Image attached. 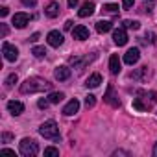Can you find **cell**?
Masks as SVG:
<instances>
[{
  "label": "cell",
  "instance_id": "6da1fadb",
  "mask_svg": "<svg viewBox=\"0 0 157 157\" xmlns=\"http://www.w3.org/2000/svg\"><path fill=\"white\" fill-rule=\"evenodd\" d=\"M52 83L43 80V78H28L24 83H21V93L22 94H33V93H43V91H50Z\"/></svg>",
  "mask_w": 157,
  "mask_h": 157
},
{
  "label": "cell",
  "instance_id": "7a4b0ae2",
  "mask_svg": "<svg viewBox=\"0 0 157 157\" xmlns=\"http://www.w3.org/2000/svg\"><path fill=\"white\" fill-rule=\"evenodd\" d=\"M19 151H21V155H24V157H35V155L39 153V144H37L33 139L24 137V139L19 142Z\"/></svg>",
  "mask_w": 157,
  "mask_h": 157
},
{
  "label": "cell",
  "instance_id": "3957f363",
  "mask_svg": "<svg viewBox=\"0 0 157 157\" xmlns=\"http://www.w3.org/2000/svg\"><path fill=\"white\" fill-rule=\"evenodd\" d=\"M39 133H41L44 139H50V140H56V142L59 140V128H57V124H56L54 120H48V122L41 124Z\"/></svg>",
  "mask_w": 157,
  "mask_h": 157
},
{
  "label": "cell",
  "instance_id": "277c9868",
  "mask_svg": "<svg viewBox=\"0 0 157 157\" xmlns=\"http://www.w3.org/2000/svg\"><path fill=\"white\" fill-rule=\"evenodd\" d=\"M2 54H4V57H6L8 61H17V59H19V50H17V46H13V44H10V43H2Z\"/></svg>",
  "mask_w": 157,
  "mask_h": 157
},
{
  "label": "cell",
  "instance_id": "5b68a950",
  "mask_svg": "<svg viewBox=\"0 0 157 157\" xmlns=\"http://www.w3.org/2000/svg\"><path fill=\"white\" fill-rule=\"evenodd\" d=\"M46 39H48V44L54 46V48H59V46L63 44V33L57 32V30H52V32L46 35Z\"/></svg>",
  "mask_w": 157,
  "mask_h": 157
},
{
  "label": "cell",
  "instance_id": "8992f818",
  "mask_svg": "<svg viewBox=\"0 0 157 157\" xmlns=\"http://www.w3.org/2000/svg\"><path fill=\"white\" fill-rule=\"evenodd\" d=\"M104 102H107V104H109V105H113V107H118V105H120V100H118V96L115 94L113 85H109V87H107V91H105V94H104Z\"/></svg>",
  "mask_w": 157,
  "mask_h": 157
},
{
  "label": "cell",
  "instance_id": "52a82bcc",
  "mask_svg": "<svg viewBox=\"0 0 157 157\" xmlns=\"http://www.w3.org/2000/svg\"><path fill=\"white\" fill-rule=\"evenodd\" d=\"M28 22H30V15L28 13H15L13 15V26L15 28L22 30V28H26Z\"/></svg>",
  "mask_w": 157,
  "mask_h": 157
},
{
  "label": "cell",
  "instance_id": "ba28073f",
  "mask_svg": "<svg viewBox=\"0 0 157 157\" xmlns=\"http://www.w3.org/2000/svg\"><path fill=\"white\" fill-rule=\"evenodd\" d=\"M72 37L78 39V41H85V39H89V28H85L83 24H78V26L72 30Z\"/></svg>",
  "mask_w": 157,
  "mask_h": 157
},
{
  "label": "cell",
  "instance_id": "9c48e42d",
  "mask_svg": "<svg viewBox=\"0 0 157 157\" xmlns=\"http://www.w3.org/2000/svg\"><path fill=\"white\" fill-rule=\"evenodd\" d=\"M113 41H115V44L124 46V44L128 43V33H126V28H118V30H115V32H113Z\"/></svg>",
  "mask_w": 157,
  "mask_h": 157
},
{
  "label": "cell",
  "instance_id": "30bf717a",
  "mask_svg": "<svg viewBox=\"0 0 157 157\" xmlns=\"http://www.w3.org/2000/svg\"><path fill=\"white\" fill-rule=\"evenodd\" d=\"M139 57H140L139 48H129V50L124 54V63H126V65H135V63L139 61Z\"/></svg>",
  "mask_w": 157,
  "mask_h": 157
},
{
  "label": "cell",
  "instance_id": "8fae6325",
  "mask_svg": "<svg viewBox=\"0 0 157 157\" xmlns=\"http://www.w3.org/2000/svg\"><path fill=\"white\" fill-rule=\"evenodd\" d=\"M78 109H80V102L74 98V100H70V102L63 107V115H65V117H72V115L78 113Z\"/></svg>",
  "mask_w": 157,
  "mask_h": 157
},
{
  "label": "cell",
  "instance_id": "7c38bea8",
  "mask_svg": "<svg viewBox=\"0 0 157 157\" xmlns=\"http://www.w3.org/2000/svg\"><path fill=\"white\" fill-rule=\"evenodd\" d=\"M8 109H10V113L15 115V117H19V115L24 113V105H22L21 102H17V100H10V102H8Z\"/></svg>",
  "mask_w": 157,
  "mask_h": 157
},
{
  "label": "cell",
  "instance_id": "4fadbf2b",
  "mask_svg": "<svg viewBox=\"0 0 157 157\" xmlns=\"http://www.w3.org/2000/svg\"><path fill=\"white\" fill-rule=\"evenodd\" d=\"M100 83H102V76H100L98 72H94L93 76H89V78H87V82H85V87H87V89H96Z\"/></svg>",
  "mask_w": 157,
  "mask_h": 157
},
{
  "label": "cell",
  "instance_id": "5bb4252c",
  "mask_svg": "<svg viewBox=\"0 0 157 157\" xmlns=\"http://www.w3.org/2000/svg\"><path fill=\"white\" fill-rule=\"evenodd\" d=\"M54 76H56V80L65 82V80H68V78H70V68L68 67H57L56 72H54Z\"/></svg>",
  "mask_w": 157,
  "mask_h": 157
},
{
  "label": "cell",
  "instance_id": "9a60e30c",
  "mask_svg": "<svg viewBox=\"0 0 157 157\" xmlns=\"http://www.w3.org/2000/svg\"><path fill=\"white\" fill-rule=\"evenodd\" d=\"M93 13H94V4H93V2H83L82 10L78 11V15H80L82 19H85V17H91Z\"/></svg>",
  "mask_w": 157,
  "mask_h": 157
},
{
  "label": "cell",
  "instance_id": "2e32d148",
  "mask_svg": "<svg viewBox=\"0 0 157 157\" xmlns=\"http://www.w3.org/2000/svg\"><path fill=\"white\" fill-rule=\"evenodd\" d=\"M109 70H111V74H118V72L122 70V67H120V59H118L117 54H113V56L109 57Z\"/></svg>",
  "mask_w": 157,
  "mask_h": 157
},
{
  "label": "cell",
  "instance_id": "e0dca14e",
  "mask_svg": "<svg viewBox=\"0 0 157 157\" xmlns=\"http://www.w3.org/2000/svg\"><path fill=\"white\" fill-rule=\"evenodd\" d=\"M44 13H46V17H50V19L57 17V15H59V4H57V2H50V4L44 8Z\"/></svg>",
  "mask_w": 157,
  "mask_h": 157
},
{
  "label": "cell",
  "instance_id": "ac0fdd59",
  "mask_svg": "<svg viewBox=\"0 0 157 157\" xmlns=\"http://www.w3.org/2000/svg\"><path fill=\"white\" fill-rule=\"evenodd\" d=\"M111 28H113V24L109 21H98L96 22V32H100V33H107V32H111Z\"/></svg>",
  "mask_w": 157,
  "mask_h": 157
},
{
  "label": "cell",
  "instance_id": "d6986e66",
  "mask_svg": "<svg viewBox=\"0 0 157 157\" xmlns=\"http://www.w3.org/2000/svg\"><path fill=\"white\" fill-rule=\"evenodd\" d=\"M146 74H148V67H140L137 72H131V74H129V78H131V80H139V82H140Z\"/></svg>",
  "mask_w": 157,
  "mask_h": 157
},
{
  "label": "cell",
  "instance_id": "ffe728a7",
  "mask_svg": "<svg viewBox=\"0 0 157 157\" xmlns=\"http://www.w3.org/2000/svg\"><path fill=\"white\" fill-rule=\"evenodd\" d=\"M122 24H124V28H128V30H139V28H140V22H139V21H124Z\"/></svg>",
  "mask_w": 157,
  "mask_h": 157
},
{
  "label": "cell",
  "instance_id": "44dd1931",
  "mask_svg": "<svg viewBox=\"0 0 157 157\" xmlns=\"http://www.w3.org/2000/svg\"><path fill=\"white\" fill-rule=\"evenodd\" d=\"M32 54H33L35 57H44V56H46V48H44V46H33V48H32Z\"/></svg>",
  "mask_w": 157,
  "mask_h": 157
},
{
  "label": "cell",
  "instance_id": "7402d4cb",
  "mask_svg": "<svg viewBox=\"0 0 157 157\" xmlns=\"http://www.w3.org/2000/svg\"><path fill=\"white\" fill-rule=\"evenodd\" d=\"M63 98H65V94H63V93H52V94L48 96L50 104H59V102H61Z\"/></svg>",
  "mask_w": 157,
  "mask_h": 157
},
{
  "label": "cell",
  "instance_id": "603a6c76",
  "mask_svg": "<svg viewBox=\"0 0 157 157\" xmlns=\"http://www.w3.org/2000/svg\"><path fill=\"white\" fill-rule=\"evenodd\" d=\"M17 80H19V78H17V74H10V76L6 78V87H8V89H11V87L17 83Z\"/></svg>",
  "mask_w": 157,
  "mask_h": 157
},
{
  "label": "cell",
  "instance_id": "cb8c5ba5",
  "mask_svg": "<svg viewBox=\"0 0 157 157\" xmlns=\"http://www.w3.org/2000/svg\"><path fill=\"white\" fill-rule=\"evenodd\" d=\"M104 11H105V13L118 15V6H117V4H105V6H104Z\"/></svg>",
  "mask_w": 157,
  "mask_h": 157
},
{
  "label": "cell",
  "instance_id": "d4e9b609",
  "mask_svg": "<svg viewBox=\"0 0 157 157\" xmlns=\"http://www.w3.org/2000/svg\"><path fill=\"white\" fill-rule=\"evenodd\" d=\"M44 155L46 157H57L59 155V150L54 148V146H48V148H44Z\"/></svg>",
  "mask_w": 157,
  "mask_h": 157
},
{
  "label": "cell",
  "instance_id": "484cf974",
  "mask_svg": "<svg viewBox=\"0 0 157 157\" xmlns=\"http://www.w3.org/2000/svg\"><path fill=\"white\" fill-rule=\"evenodd\" d=\"M94 104H96V96H94V94H87V96H85V105H87V109L94 107Z\"/></svg>",
  "mask_w": 157,
  "mask_h": 157
},
{
  "label": "cell",
  "instance_id": "4316f807",
  "mask_svg": "<svg viewBox=\"0 0 157 157\" xmlns=\"http://www.w3.org/2000/svg\"><path fill=\"white\" fill-rule=\"evenodd\" d=\"M153 6H155V0H150V2H146V4L142 6V11H144V13H150Z\"/></svg>",
  "mask_w": 157,
  "mask_h": 157
},
{
  "label": "cell",
  "instance_id": "83f0119b",
  "mask_svg": "<svg viewBox=\"0 0 157 157\" xmlns=\"http://www.w3.org/2000/svg\"><path fill=\"white\" fill-rule=\"evenodd\" d=\"M37 105H39L41 109H46V107L50 105V100H48V98H41V100L37 102Z\"/></svg>",
  "mask_w": 157,
  "mask_h": 157
},
{
  "label": "cell",
  "instance_id": "f1b7e54d",
  "mask_svg": "<svg viewBox=\"0 0 157 157\" xmlns=\"http://www.w3.org/2000/svg\"><path fill=\"white\" fill-rule=\"evenodd\" d=\"M133 4H135V0H122V8H124V10L133 8Z\"/></svg>",
  "mask_w": 157,
  "mask_h": 157
},
{
  "label": "cell",
  "instance_id": "f546056e",
  "mask_svg": "<svg viewBox=\"0 0 157 157\" xmlns=\"http://www.w3.org/2000/svg\"><path fill=\"white\" fill-rule=\"evenodd\" d=\"M21 2H22L24 6H30V8H33V6L37 4V0H21Z\"/></svg>",
  "mask_w": 157,
  "mask_h": 157
},
{
  "label": "cell",
  "instance_id": "4dcf8cb0",
  "mask_svg": "<svg viewBox=\"0 0 157 157\" xmlns=\"http://www.w3.org/2000/svg\"><path fill=\"white\" fill-rule=\"evenodd\" d=\"M144 39H146L148 43H155V33H146Z\"/></svg>",
  "mask_w": 157,
  "mask_h": 157
},
{
  "label": "cell",
  "instance_id": "1f68e13d",
  "mask_svg": "<svg viewBox=\"0 0 157 157\" xmlns=\"http://www.w3.org/2000/svg\"><path fill=\"white\" fill-rule=\"evenodd\" d=\"M13 139V135L11 133H2V142H10Z\"/></svg>",
  "mask_w": 157,
  "mask_h": 157
},
{
  "label": "cell",
  "instance_id": "d6a6232c",
  "mask_svg": "<svg viewBox=\"0 0 157 157\" xmlns=\"http://www.w3.org/2000/svg\"><path fill=\"white\" fill-rule=\"evenodd\" d=\"M8 13H10V11H8V8H6V6H2V8H0V15H2V17H6Z\"/></svg>",
  "mask_w": 157,
  "mask_h": 157
},
{
  "label": "cell",
  "instance_id": "836d02e7",
  "mask_svg": "<svg viewBox=\"0 0 157 157\" xmlns=\"http://www.w3.org/2000/svg\"><path fill=\"white\" fill-rule=\"evenodd\" d=\"M68 2V8H76L78 6V0H67Z\"/></svg>",
  "mask_w": 157,
  "mask_h": 157
},
{
  "label": "cell",
  "instance_id": "e575fe53",
  "mask_svg": "<svg viewBox=\"0 0 157 157\" xmlns=\"http://www.w3.org/2000/svg\"><path fill=\"white\" fill-rule=\"evenodd\" d=\"M2 153H10V155H15V151H13V150H10V148H2Z\"/></svg>",
  "mask_w": 157,
  "mask_h": 157
},
{
  "label": "cell",
  "instance_id": "d590c367",
  "mask_svg": "<svg viewBox=\"0 0 157 157\" xmlns=\"http://www.w3.org/2000/svg\"><path fill=\"white\" fill-rule=\"evenodd\" d=\"M6 35H8V26L2 24V37H6Z\"/></svg>",
  "mask_w": 157,
  "mask_h": 157
},
{
  "label": "cell",
  "instance_id": "8d00e7d4",
  "mask_svg": "<svg viewBox=\"0 0 157 157\" xmlns=\"http://www.w3.org/2000/svg\"><path fill=\"white\" fill-rule=\"evenodd\" d=\"M70 28H72V21H67L65 22V30H70Z\"/></svg>",
  "mask_w": 157,
  "mask_h": 157
},
{
  "label": "cell",
  "instance_id": "74e56055",
  "mask_svg": "<svg viewBox=\"0 0 157 157\" xmlns=\"http://www.w3.org/2000/svg\"><path fill=\"white\" fill-rule=\"evenodd\" d=\"M37 39H39V33H33V35H32V37H30V41H32V43H35V41H37Z\"/></svg>",
  "mask_w": 157,
  "mask_h": 157
},
{
  "label": "cell",
  "instance_id": "f35d334b",
  "mask_svg": "<svg viewBox=\"0 0 157 157\" xmlns=\"http://www.w3.org/2000/svg\"><path fill=\"white\" fill-rule=\"evenodd\" d=\"M115 155H129V153H128V151H122V150H117Z\"/></svg>",
  "mask_w": 157,
  "mask_h": 157
},
{
  "label": "cell",
  "instance_id": "ab89813d",
  "mask_svg": "<svg viewBox=\"0 0 157 157\" xmlns=\"http://www.w3.org/2000/svg\"><path fill=\"white\" fill-rule=\"evenodd\" d=\"M153 155H157V142H155V148H153Z\"/></svg>",
  "mask_w": 157,
  "mask_h": 157
}]
</instances>
